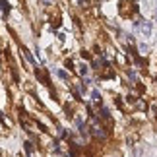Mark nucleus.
Here are the masks:
<instances>
[{"label":"nucleus","instance_id":"nucleus-1","mask_svg":"<svg viewBox=\"0 0 157 157\" xmlns=\"http://www.w3.org/2000/svg\"><path fill=\"white\" fill-rule=\"evenodd\" d=\"M138 31H140L144 37H151V33H153V23L149 21V20L138 21Z\"/></svg>","mask_w":157,"mask_h":157},{"label":"nucleus","instance_id":"nucleus-2","mask_svg":"<svg viewBox=\"0 0 157 157\" xmlns=\"http://www.w3.org/2000/svg\"><path fill=\"white\" fill-rule=\"evenodd\" d=\"M78 72H80V76H87V72H89V68L86 64H78Z\"/></svg>","mask_w":157,"mask_h":157},{"label":"nucleus","instance_id":"nucleus-3","mask_svg":"<svg viewBox=\"0 0 157 157\" xmlns=\"http://www.w3.org/2000/svg\"><path fill=\"white\" fill-rule=\"evenodd\" d=\"M56 74H58V78H62V80H68V74H66L64 70H58Z\"/></svg>","mask_w":157,"mask_h":157},{"label":"nucleus","instance_id":"nucleus-4","mask_svg":"<svg viewBox=\"0 0 157 157\" xmlns=\"http://www.w3.org/2000/svg\"><path fill=\"white\" fill-rule=\"evenodd\" d=\"M147 51H149V49H147V45H144V43H142V45H140V52H142V54H146Z\"/></svg>","mask_w":157,"mask_h":157},{"label":"nucleus","instance_id":"nucleus-5","mask_svg":"<svg viewBox=\"0 0 157 157\" xmlns=\"http://www.w3.org/2000/svg\"><path fill=\"white\" fill-rule=\"evenodd\" d=\"M155 17H157V14H155Z\"/></svg>","mask_w":157,"mask_h":157}]
</instances>
